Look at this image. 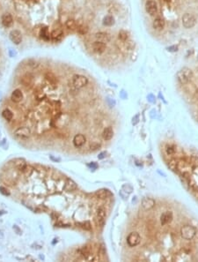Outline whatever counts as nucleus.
I'll use <instances>...</instances> for the list:
<instances>
[{
  "label": "nucleus",
  "mask_w": 198,
  "mask_h": 262,
  "mask_svg": "<svg viewBox=\"0 0 198 262\" xmlns=\"http://www.w3.org/2000/svg\"><path fill=\"white\" fill-rule=\"evenodd\" d=\"M20 171L21 173H23V174L28 175V176H29V175H31V173L33 171V169L32 166L26 164V166H25V167H24L22 169H20Z\"/></svg>",
  "instance_id": "obj_32"
},
{
  "label": "nucleus",
  "mask_w": 198,
  "mask_h": 262,
  "mask_svg": "<svg viewBox=\"0 0 198 262\" xmlns=\"http://www.w3.org/2000/svg\"><path fill=\"white\" fill-rule=\"evenodd\" d=\"M97 217H96V221H97V224L102 227L105 223V217H106V210L103 208H99L97 210Z\"/></svg>",
  "instance_id": "obj_11"
},
{
  "label": "nucleus",
  "mask_w": 198,
  "mask_h": 262,
  "mask_svg": "<svg viewBox=\"0 0 198 262\" xmlns=\"http://www.w3.org/2000/svg\"><path fill=\"white\" fill-rule=\"evenodd\" d=\"M11 99L12 102L14 103H20L22 100H23V93L20 89H15L12 93H11Z\"/></svg>",
  "instance_id": "obj_15"
},
{
  "label": "nucleus",
  "mask_w": 198,
  "mask_h": 262,
  "mask_svg": "<svg viewBox=\"0 0 198 262\" xmlns=\"http://www.w3.org/2000/svg\"><path fill=\"white\" fill-rule=\"evenodd\" d=\"M145 10L151 16H154L158 12V6L156 2L153 0H147L145 3Z\"/></svg>",
  "instance_id": "obj_7"
},
{
  "label": "nucleus",
  "mask_w": 198,
  "mask_h": 262,
  "mask_svg": "<svg viewBox=\"0 0 198 262\" xmlns=\"http://www.w3.org/2000/svg\"><path fill=\"white\" fill-rule=\"evenodd\" d=\"M195 98L198 101V89L196 91V93H195Z\"/></svg>",
  "instance_id": "obj_44"
},
{
  "label": "nucleus",
  "mask_w": 198,
  "mask_h": 262,
  "mask_svg": "<svg viewBox=\"0 0 198 262\" xmlns=\"http://www.w3.org/2000/svg\"><path fill=\"white\" fill-rule=\"evenodd\" d=\"M63 35H64L63 30L61 28H55L50 34V38L52 39L53 41H58V40H61Z\"/></svg>",
  "instance_id": "obj_22"
},
{
  "label": "nucleus",
  "mask_w": 198,
  "mask_h": 262,
  "mask_svg": "<svg viewBox=\"0 0 198 262\" xmlns=\"http://www.w3.org/2000/svg\"><path fill=\"white\" fill-rule=\"evenodd\" d=\"M66 27H67V28L71 29V30L77 29V22L75 21L74 20H72V19H70V20H68V21H66Z\"/></svg>",
  "instance_id": "obj_30"
},
{
  "label": "nucleus",
  "mask_w": 198,
  "mask_h": 262,
  "mask_svg": "<svg viewBox=\"0 0 198 262\" xmlns=\"http://www.w3.org/2000/svg\"><path fill=\"white\" fill-rule=\"evenodd\" d=\"M26 164H27L26 163V162H25L24 160H21V159H17L16 161H15V163H14L15 167H16L19 170L23 169V168L26 166Z\"/></svg>",
  "instance_id": "obj_33"
},
{
  "label": "nucleus",
  "mask_w": 198,
  "mask_h": 262,
  "mask_svg": "<svg viewBox=\"0 0 198 262\" xmlns=\"http://www.w3.org/2000/svg\"><path fill=\"white\" fill-rule=\"evenodd\" d=\"M181 234L184 239L191 240L196 234V230L191 225H185L181 229Z\"/></svg>",
  "instance_id": "obj_4"
},
{
  "label": "nucleus",
  "mask_w": 198,
  "mask_h": 262,
  "mask_svg": "<svg viewBox=\"0 0 198 262\" xmlns=\"http://www.w3.org/2000/svg\"><path fill=\"white\" fill-rule=\"evenodd\" d=\"M165 151H166V154L168 155H173L175 153V148H173V147H167Z\"/></svg>",
  "instance_id": "obj_38"
},
{
  "label": "nucleus",
  "mask_w": 198,
  "mask_h": 262,
  "mask_svg": "<svg viewBox=\"0 0 198 262\" xmlns=\"http://www.w3.org/2000/svg\"><path fill=\"white\" fill-rule=\"evenodd\" d=\"M88 83V79L84 75H74L72 79V87L76 89H79L81 87H84L86 86Z\"/></svg>",
  "instance_id": "obj_2"
},
{
  "label": "nucleus",
  "mask_w": 198,
  "mask_h": 262,
  "mask_svg": "<svg viewBox=\"0 0 198 262\" xmlns=\"http://www.w3.org/2000/svg\"><path fill=\"white\" fill-rule=\"evenodd\" d=\"M64 189H65L66 191H74V190H76V189H77V185L75 184V182H73L72 180L68 179V180L65 182V187H64Z\"/></svg>",
  "instance_id": "obj_24"
},
{
  "label": "nucleus",
  "mask_w": 198,
  "mask_h": 262,
  "mask_svg": "<svg viewBox=\"0 0 198 262\" xmlns=\"http://www.w3.org/2000/svg\"><path fill=\"white\" fill-rule=\"evenodd\" d=\"M105 154H106V152H103V153H101V154H99V156H98V158H99V159H103L105 157V156H106Z\"/></svg>",
  "instance_id": "obj_42"
},
{
  "label": "nucleus",
  "mask_w": 198,
  "mask_h": 262,
  "mask_svg": "<svg viewBox=\"0 0 198 262\" xmlns=\"http://www.w3.org/2000/svg\"><path fill=\"white\" fill-rule=\"evenodd\" d=\"M115 24V19L114 17L111 16V15H107L106 17H104L103 19V25L104 26H107V27H111Z\"/></svg>",
  "instance_id": "obj_25"
},
{
  "label": "nucleus",
  "mask_w": 198,
  "mask_h": 262,
  "mask_svg": "<svg viewBox=\"0 0 198 262\" xmlns=\"http://www.w3.org/2000/svg\"><path fill=\"white\" fill-rule=\"evenodd\" d=\"M42 37L43 39H45V40H50V33L48 32V29L45 27V28H42Z\"/></svg>",
  "instance_id": "obj_35"
},
{
  "label": "nucleus",
  "mask_w": 198,
  "mask_h": 262,
  "mask_svg": "<svg viewBox=\"0 0 198 262\" xmlns=\"http://www.w3.org/2000/svg\"><path fill=\"white\" fill-rule=\"evenodd\" d=\"M162 1V0H161ZM164 2H165V3H169V2H171V0H163Z\"/></svg>",
  "instance_id": "obj_46"
},
{
  "label": "nucleus",
  "mask_w": 198,
  "mask_h": 262,
  "mask_svg": "<svg viewBox=\"0 0 198 262\" xmlns=\"http://www.w3.org/2000/svg\"><path fill=\"white\" fill-rule=\"evenodd\" d=\"M176 76H177L178 81L180 82L182 85H186L192 80L193 71L187 67H183L182 69H181L177 72Z\"/></svg>",
  "instance_id": "obj_1"
},
{
  "label": "nucleus",
  "mask_w": 198,
  "mask_h": 262,
  "mask_svg": "<svg viewBox=\"0 0 198 262\" xmlns=\"http://www.w3.org/2000/svg\"><path fill=\"white\" fill-rule=\"evenodd\" d=\"M45 79L53 88H55L57 87V79L52 72H47L45 74Z\"/></svg>",
  "instance_id": "obj_13"
},
{
  "label": "nucleus",
  "mask_w": 198,
  "mask_h": 262,
  "mask_svg": "<svg viewBox=\"0 0 198 262\" xmlns=\"http://www.w3.org/2000/svg\"><path fill=\"white\" fill-rule=\"evenodd\" d=\"M86 139L83 134H77L73 139V145L76 148H80L86 143Z\"/></svg>",
  "instance_id": "obj_14"
},
{
  "label": "nucleus",
  "mask_w": 198,
  "mask_h": 262,
  "mask_svg": "<svg viewBox=\"0 0 198 262\" xmlns=\"http://www.w3.org/2000/svg\"><path fill=\"white\" fill-rule=\"evenodd\" d=\"M166 50L169 51V52H176L178 50V46L176 45H172V46H169L166 48Z\"/></svg>",
  "instance_id": "obj_40"
},
{
  "label": "nucleus",
  "mask_w": 198,
  "mask_h": 262,
  "mask_svg": "<svg viewBox=\"0 0 198 262\" xmlns=\"http://www.w3.org/2000/svg\"><path fill=\"white\" fill-rule=\"evenodd\" d=\"M13 229H15L17 230V231H18V233H20V229H19V228H18V227H17L16 225H14V226H13Z\"/></svg>",
  "instance_id": "obj_45"
},
{
  "label": "nucleus",
  "mask_w": 198,
  "mask_h": 262,
  "mask_svg": "<svg viewBox=\"0 0 198 262\" xmlns=\"http://www.w3.org/2000/svg\"><path fill=\"white\" fill-rule=\"evenodd\" d=\"M9 38H10L12 44L19 45V44H21L23 36H22V34L20 30L14 29V30H11L9 34Z\"/></svg>",
  "instance_id": "obj_6"
},
{
  "label": "nucleus",
  "mask_w": 198,
  "mask_h": 262,
  "mask_svg": "<svg viewBox=\"0 0 198 262\" xmlns=\"http://www.w3.org/2000/svg\"><path fill=\"white\" fill-rule=\"evenodd\" d=\"M90 148H91V150H96V149L99 148V144H96V143H94V144H92L90 146Z\"/></svg>",
  "instance_id": "obj_41"
},
{
  "label": "nucleus",
  "mask_w": 198,
  "mask_h": 262,
  "mask_svg": "<svg viewBox=\"0 0 198 262\" xmlns=\"http://www.w3.org/2000/svg\"><path fill=\"white\" fill-rule=\"evenodd\" d=\"M95 38L97 39V41L107 44L110 41V35L106 32H99L95 34Z\"/></svg>",
  "instance_id": "obj_18"
},
{
  "label": "nucleus",
  "mask_w": 198,
  "mask_h": 262,
  "mask_svg": "<svg viewBox=\"0 0 198 262\" xmlns=\"http://www.w3.org/2000/svg\"><path fill=\"white\" fill-rule=\"evenodd\" d=\"M68 123H69V116L64 113H60L57 117H53V121H52V125L57 128L64 127L68 125Z\"/></svg>",
  "instance_id": "obj_3"
},
{
  "label": "nucleus",
  "mask_w": 198,
  "mask_h": 262,
  "mask_svg": "<svg viewBox=\"0 0 198 262\" xmlns=\"http://www.w3.org/2000/svg\"><path fill=\"white\" fill-rule=\"evenodd\" d=\"M1 22L2 25L6 27H10L13 23V19L10 13H5L1 17Z\"/></svg>",
  "instance_id": "obj_12"
},
{
  "label": "nucleus",
  "mask_w": 198,
  "mask_h": 262,
  "mask_svg": "<svg viewBox=\"0 0 198 262\" xmlns=\"http://www.w3.org/2000/svg\"><path fill=\"white\" fill-rule=\"evenodd\" d=\"M118 39L121 42H126L127 40L129 39V33L125 31V30H121L118 33Z\"/></svg>",
  "instance_id": "obj_29"
},
{
  "label": "nucleus",
  "mask_w": 198,
  "mask_h": 262,
  "mask_svg": "<svg viewBox=\"0 0 198 262\" xmlns=\"http://www.w3.org/2000/svg\"><path fill=\"white\" fill-rule=\"evenodd\" d=\"M65 182L64 179H58L55 182V189L57 191H64V187H65Z\"/></svg>",
  "instance_id": "obj_26"
},
{
  "label": "nucleus",
  "mask_w": 198,
  "mask_h": 262,
  "mask_svg": "<svg viewBox=\"0 0 198 262\" xmlns=\"http://www.w3.org/2000/svg\"><path fill=\"white\" fill-rule=\"evenodd\" d=\"M0 192H1L3 195H5V196H9V195H10L9 191L6 189V187H4V186H1V187H0Z\"/></svg>",
  "instance_id": "obj_39"
},
{
  "label": "nucleus",
  "mask_w": 198,
  "mask_h": 262,
  "mask_svg": "<svg viewBox=\"0 0 198 262\" xmlns=\"http://www.w3.org/2000/svg\"><path fill=\"white\" fill-rule=\"evenodd\" d=\"M44 96H45V94H44L43 91H42V90H36L34 92V97L37 101H42Z\"/></svg>",
  "instance_id": "obj_34"
},
{
  "label": "nucleus",
  "mask_w": 198,
  "mask_h": 262,
  "mask_svg": "<svg viewBox=\"0 0 198 262\" xmlns=\"http://www.w3.org/2000/svg\"><path fill=\"white\" fill-rule=\"evenodd\" d=\"M142 206L145 210H150V209L154 208L155 201H154V200L151 199V198H144L143 201H142Z\"/></svg>",
  "instance_id": "obj_17"
},
{
  "label": "nucleus",
  "mask_w": 198,
  "mask_h": 262,
  "mask_svg": "<svg viewBox=\"0 0 198 262\" xmlns=\"http://www.w3.org/2000/svg\"><path fill=\"white\" fill-rule=\"evenodd\" d=\"M172 220H173V213L170 212V211L165 212L160 217V221H161V224L162 225L168 224L169 223L172 222Z\"/></svg>",
  "instance_id": "obj_16"
},
{
  "label": "nucleus",
  "mask_w": 198,
  "mask_h": 262,
  "mask_svg": "<svg viewBox=\"0 0 198 262\" xmlns=\"http://www.w3.org/2000/svg\"><path fill=\"white\" fill-rule=\"evenodd\" d=\"M89 167H91V168H94V169H96V168H97V164H95V163H93L89 164Z\"/></svg>",
  "instance_id": "obj_43"
},
{
  "label": "nucleus",
  "mask_w": 198,
  "mask_h": 262,
  "mask_svg": "<svg viewBox=\"0 0 198 262\" xmlns=\"http://www.w3.org/2000/svg\"><path fill=\"white\" fill-rule=\"evenodd\" d=\"M80 225H81V227H82L83 229H86V230H90V229H92L91 223L89 222H85L83 223H80Z\"/></svg>",
  "instance_id": "obj_36"
},
{
  "label": "nucleus",
  "mask_w": 198,
  "mask_h": 262,
  "mask_svg": "<svg viewBox=\"0 0 198 262\" xmlns=\"http://www.w3.org/2000/svg\"><path fill=\"white\" fill-rule=\"evenodd\" d=\"M114 136V130L112 127H107L105 128L102 132V138L105 140H110Z\"/></svg>",
  "instance_id": "obj_21"
},
{
  "label": "nucleus",
  "mask_w": 198,
  "mask_h": 262,
  "mask_svg": "<svg viewBox=\"0 0 198 262\" xmlns=\"http://www.w3.org/2000/svg\"><path fill=\"white\" fill-rule=\"evenodd\" d=\"M2 116H3V117L7 121H11L12 120V118H13V113L11 112L10 109H5V110H3Z\"/></svg>",
  "instance_id": "obj_28"
},
{
  "label": "nucleus",
  "mask_w": 198,
  "mask_h": 262,
  "mask_svg": "<svg viewBox=\"0 0 198 262\" xmlns=\"http://www.w3.org/2000/svg\"><path fill=\"white\" fill-rule=\"evenodd\" d=\"M96 195L99 197V199H107L111 196V192L108 190H100L96 192Z\"/></svg>",
  "instance_id": "obj_27"
},
{
  "label": "nucleus",
  "mask_w": 198,
  "mask_h": 262,
  "mask_svg": "<svg viewBox=\"0 0 198 262\" xmlns=\"http://www.w3.org/2000/svg\"><path fill=\"white\" fill-rule=\"evenodd\" d=\"M77 33L80 34H86L88 32V27L86 25H85V24L78 25L77 27Z\"/></svg>",
  "instance_id": "obj_31"
},
{
  "label": "nucleus",
  "mask_w": 198,
  "mask_h": 262,
  "mask_svg": "<svg viewBox=\"0 0 198 262\" xmlns=\"http://www.w3.org/2000/svg\"><path fill=\"white\" fill-rule=\"evenodd\" d=\"M92 48H93V50L95 53L100 54V53L104 52L105 49L107 48V45H106L105 43L99 42V41H95L93 44V45H92Z\"/></svg>",
  "instance_id": "obj_10"
},
{
  "label": "nucleus",
  "mask_w": 198,
  "mask_h": 262,
  "mask_svg": "<svg viewBox=\"0 0 198 262\" xmlns=\"http://www.w3.org/2000/svg\"><path fill=\"white\" fill-rule=\"evenodd\" d=\"M196 24V19L191 13H185L182 16V25L187 29L192 28Z\"/></svg>",
  "instance_id": "obj_5"
},
{
  "label": "nucleus",
  "mask_w": 198,
  "mask_h": 262,
  "mask_svg": "<svg viewBox=\"0 0 198 262\" xmlns=\"http://www.w3.org/2000/svg\"><path fill=\"white\" fill-rule=\"evenodd\" d=\"M78 252H79V254H80L81 256L84 257L85 259H88V257L92 255V254H91V249H90V247H88V246H84L82 248H80V249L78 250Z\"/></svg>",
  "instance_id": "obj_23"
},
{
  "label": "nucleus",
  "mask_w": 198,
  "mask_h": 262,
  "mask_svg": "<svg viewBox=\"0 0 198 262\" xmlns=\"http://www.w3.org/2000/svg\"><path fill=\"white\" fill-rule=\"evenodd\" d=\"M127 242H128V245L130 246H131V247L138 246V244L140 243V236L138 235V233H136V232H132V233H130V235L128 236Z\"/></svg>",
  "instance_id": "obj_9"
},
{
  "label": "nucleus",
  "mask_w": 198,
  "mask_h": 262,
  "mask_svg": "<svg viewBox=\"0 0 198 262\" xmlns=\"http://www.w3.org/2000/svg\"><path fill=\"white\" fill-rule=\"evenodd\" d=\"M20 81L25 87H30L33 83V76L29 73H26L25 75L21 77Z\"/></svg>",
  "instance_id": "obj_20"
},
{
  "label": "nucleus",
  "mask_w": 198,
  "mask_h": 262,
  "mask_svg": "<svg viewBox=\"0 0 198 262\" xmlns=\"http://www.w3.org/2000/svg\"><path fill=\"white\" fill-rule=\"evenodd\" d=\"M165 24V21H164V19H162V18H157V19H155L153 21V22H152V27H153L154 29H156V30H161V29L164 28Z\"/></svg>",
  "instance_id": "obj_19"
},
{
  "label": "nucleus",
  "mask_w": 198,
  "mask_h": 262,
  "mask_svg": "<svg viewBox=\"0 0 198 262\" xmlns=\"http://www.w3.org/2000/svg\"><path fill=\"white\" fill-rule=\"evenodd\" d=\"M177 162L175 160H172L170 163H169V168H170L172 170H176L177 169Z\"/></svg>",
  "instance_id": "obj_37"
},
{
  "label": "nucleus",
  "mask_w": 198,
  "mask_h": 262,
  "mask_svg": "<svg viewBox=\"0 0 198 262\" xmlns=\"http://www.w3.org/2000/svg\"><path fill=\"white\" fill-rule=\"evenodd\" d=\"M14 133L17 137H19L20 139H28L30 137L31 131H30V129L28 127L22 126V127H19L16 131H14Z\"/></svg>",
  "instance_id": "obj_8"
}]
</instances>
